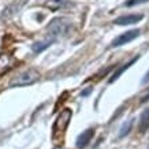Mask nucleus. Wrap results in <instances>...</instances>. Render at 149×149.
<instances>
[{
	"label": "nucleus",
	"instance_id": "1",
	"mask_svg": "<svg viewBox=\"0 0 149 149\" xmlns=\"http://www.w3.org/2000/svg\"><path fill=\"white\" fill-rule=\"evenodd\" d=\"M72 27V23L70 19L64 18V17H56L48 23L47 26V30L49 33V37L52 38H59V37H64L67 36L70 30Z\"/></svg>",
	"mask_w": 149,
	"mask_h": 149
},
{
	"label": "nucleus",
	"instance_id": "2",
	"mask_svg": "<svg viewBox=\"0 0 149 149\" xmlns=\"http://www.w3.org/2000/svg\"><path fill=\"white\" fill-rule=\"evenodd\" d=\"M38 79H40V72L37 71L36 68H27V70H23V71L18 72L11 79L10 86L11 88H21V86L33 85Z\"/></svg>",
	"mask_w": 149,
	"mask_h": 149
},
{
	"label": "nucleus",
	"instance_id": "3",
	"mask_svg": "<svg viewBox=\"0 0 149 149\" xmlns=\"http://www.w3.org/2000/svg\"><path fill=\"white\" fill-rule=\"evenodd\" d=\"M71 118H72V111L70 108H64L60 111V113L56 118V120L54 122V127H52V136H54V138L63 136L64 131L67 130L70 122H71Z\"/></svg>",
	"mask_w": 149,
	"mask_h": 149
},
{
	"label": "nucleus",
	"instance_id": "4",
	"mask_svg": "<svg viewBox=\"0 0 149 149\" xmlns=\"http://www.w3.org/2000/svg\"><path fill=\"white\" fill-rule=\"evenodd\" d=\"M27 1L29 0H14L10 4H7L3 8V11H1V17H0L1 21H10L13 17H15L25 7V4H26Z\"/></svg>",
	"mask_w": 149,
	"mask_h": 149
},
{
	"label": "nucleus",
	"instance_id": "5",
	"mask_svg": "<svg viewBox=\"0 0 149 149\" xmlns=\"http://www.w3.org/2000/svg\"><path fill=\"white\" fill-rule=\"evenodd\" d=\"M140 33H141L140 29H133V30H129V32H125L122 34H119L111 42V48H118V47L126 45L127 42H130V41H133L134 38H137V37L140 36Z\"/></svg>",
	"mask_w": 149,
	"mask_h": 149
},
{
	"label": "nucleus",
	"instance_id": "6",
	"mask_svg": "<svg viewBox=\"0 0 149 149\" xmlns=\"http://www.w3.org/2000/svg\"><path fill=\"white\" fill-rule=\"evenodd\" d=\"M93 136H95V129H86L84 133H81V134L77 137V141H75L77 148L78 149H85L88 145L91 144Z\"/></svg>",
	"mask_w": 149,
	"mask_h": 149
},
{
	"label": "nucleus",
	"instance_id": "7",
	"mask_svg": "<svg viewBox=\"0 0 149 149\" xmlns=\"http://www.w3.org/2000/svg\"><path fill=\"white\" fill-rule=\"evenodd\" d=\"M142 18H144V17H142L141 14H129V15H122V17L116 18L113 23H116L119 26H127V25L138 23Z\"/></svg>",
	"mask_w": 149,
	"mask_h": 149
},
{
	"label": "nucleus",
	"instance_id": "8",
	"mask_svg": "<svg viewBox=\"0 0 149 149\" xmlns=\"http://www.w3.org/2000/svg\"><path fill=\"white\" fill-rule=\"evenodd\" d=\"M148 129H149V107L141 112L140 119H138V131L141 134L146 133Z\"/></svg>",
	"mask_w": 149,
	"mask_h": 149
},
{
	"label": "nucleus",
	"instance_id": "9",
	"mask_svg": "<svg viewBox=\"0 0 149 149\" xmlns=\"http://www.w3.org/2000/svg\"><path fill=\"white\" fill-rule=\"evenodd\" d=\"M55 38H52V37H49V38H45V40H41V41H37V42H34L32 45V51L34 52V54H40V52H42V51H45L47 48H49L52 44H54Z\"/></svg>",
	"mask_w": 149,
	"mask_h": 149
},
{
	"label": "nucleus",
	"instance_id": "10",
	"mask_svg": "<svg viewBox=\"0 0 149 149\" xmlns=\"http://www.w3.org/2000/svg\"><path fill=\"white\" fill-rule=\"evenodd\" d=\"M137 60H138V56H134V58L131 59V60H129V62H127V63H125V64H122V66H120V67L119 68H116V71L113 72L112 74V77L109 78V82H111V84H112V82H115L118 79V78L120 77V75H122L123 72L126 71L127 68L130 67V66H133V64L136 63Z\"/></svg>",
	"mask_w": 149,
	"mask_h": 149
},
{
	"label": "nucleus",
	"instance_id": "11",
	"mask_svg": "<svg viewBox=\"0 0 149 149\" xmlns=\"http://www.w3.org/2000/svg\"><path fill=\"white\" fill-rule=\"evenodd\" d=\"M13 67V58L8 54H0V75L7 72Z\"/></svg>",
	"mask_w": 149,
	"mask_h": 149
},
{
	"label": "nucleus",
	"instance_id": "12",
	"mask_svg": "<svg viewBox=\"0 0 149 149\" xmlns=\"http://www.w3.org/2000/svg\"><path fill=\"white\" fill-rule=\"evenodd\" d=\"M133 119L131 120H127L126 123H123L122 127H120V130H119V134H118V138H123L125 136H127L129 133H130L131 130V127H133Z\"/></svg>",
	"mask_w": 149,
	"mask_h": 149
},
{
	"label": "nucleus",
	"instance_id": "13",
	"mask_svg": "<svg viewBox=\"0 0 149 149\" xmlns=\"http://www.w3.org/2000/svg\"><path fill=\"white\" fill-rule=\"evenodd\" d=\"M68 3L66 1V0H51L49 3H48V7H51V8L54 10H58L60 8V7H64V6H67Z\"/></svg>",
	"mask_w": 149,
	"mask_h": 149
},
{
	"label": "nucleus",
	"instance_id": "14",
	"mask_svg": "<svg viewBox=\"0 0 149 149\" xmlns=\"http://www.w3.org/2000/svg\"><path fill=\"white\" fill-rule=\"evenodd\" d=\"M146 1H149V0H127L125 6H127V7H134V6L144 4V3H146Z\"/></svg>",
	"mask_w": 149,
	"mask_h": 149
},
{
	"label": "nucleus",
	"instance_id": "15",
	"mask_svg": "<svg viewBox=\"0 0 149 149\" xmlns=\"http://www.w3.org/2000/svg\"><path fill=\"white\" fill-rule=\"evenodd\" d=\"M142 84H149V71L146 72L144 75V78H142Z\"/></svg>",
	"mask_w": 149,
	"mask_h": 149
},
{
	"label": "nucleus",
	"instance_id": "16",
	"mask_svg": "<svg viewBox=\"0 0 149 149\" xmlns=\"http://www.w3.org/2000/svg\"><path fill=\"white\" fill-rule=\"evenodd\" d=\"M148 101H149V92L142 97V99H141V103H148Z\"/></svg>",
	"mask_w": 149,
	"mask_h": 149
}]
</instances>
